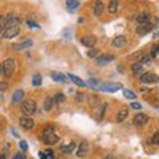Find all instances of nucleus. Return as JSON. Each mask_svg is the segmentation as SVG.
<instances>
[{"mask_svg":"<svg viewBox=\"0 0 159 159\" xmlns=\"http://www.w3.org/2000/svg\"><path fill=\"white\" fill-rule=\"evenodd\" d=\"M131 70H132V73H141L143 70V65H141L139 63H135V64H132L131 65Z\"/></svg>","mask_w":159,"mask_h":159,"instance_id":"25","label":"nucleus"},{"mask_svg":"<svg viewBox=\"0 0 159 159\" xmlns=\"http://www.w3.org/2000/svg\"><path fill=\"white\" fill-rule=\"evenodd\" d=\"M36 109H37V105H36V101L35 100H24L23 105H21V112L25 114V117L32 116V114L36 112Z\"/></svg>","mask_w":159,"mask_h":159,"instance_id":"3","label":"nucleus"},{"mask_svg":"<svg viewBox=\"0 0 159 159\" xmlns=\"http://www.w3.org/2000/svg\"><path fill=\"white\" fill-rule=\"evenodd\" d=\"M90 106H97V105H100V97H97V96H90Z\"/></svg>","mask_w":159,"mask_h":159,"instance_id":"28","label":"nucleus"},{"mask_svg":"<svg viewBox=\"0 0 159 159\" xmlns=\"http://www.w3.org/2000/svg\"><path fill=\"white\" fill-rule=\"evenodd\" d=\"M0 159H7L6 155H0Z\"/></svg>","mask_w":159,"mask_h":159,"instance_id":"42","label":"nucleus"},{"mask_svg":"<svg viewBox=\"0 0 159 159\" xmlns=\"http://www.w3.org/2000/svg\"><path fill=\"white\" fill-rule=\"evenodd\" d=\"M108 10L110 13H116L118 10V2H110L108 6Z\"/></svg>","mask_w":159,"mask_h":159,"instance_id":"24","label":"nucleus"},{"mask_svg":"<svg viewBox=\"0 0 159 159\" xmlns=\"http://www.w3.org/2000/svg\"><path fill=\"white\" fill-rule=\"evenodd\" d=\"M7 88H8V85H7V84L6 82H0V90H6L7 89Z\"/></svg>","mask_w":159,"mask_h":159,"instance_id":"37","label":"nucleus"},{"mask_svg":"<svg viewBox=\"0 0 159 159\" xmlns=\"http://www.w3.org/2000/svg\"><path fill=\"white\" fill-rule=\"evenodd\" d=\"M2 72L4 73V76L7 78H11L13 76V73H15V60L12 57L6 59V61L2 65Z\"/></svg>","mask_w":159,"mask_h":159,"instance_id":"2","label":"nucleus"},{"mask_svg":"<svg viewBox=\"0 0 159 159\" xmlns=\"http://www.w3.org/2000/svg\"><path fill=\"white\" fill-rule=\"evenodd\" d=\"M122 93H123V96H125L126 98H129V100H135V98H137L135 93H132V92L129 90V89H122Z\"/></svg>","mask_w":159,"mask_h":159,"instance_id":"22","label":"nucleus"},{"mask_svg":"<svg viewBox=\"0 0 159 159\" xmlns=\"http://www.w3.org/2000/svg\"><path fill=\"white\" fill-rule=\"evenodd\" d=\"M19 146H20V150H21V151H26V150H28V145H26L25 141H20Z\"/></svg>","mask_w":159,"mask_h":159,"instance_id":"33","label":"nucleus"},{"mask_svg":"<svg viewBox=\"0 0 159 159\" xmlns=\"http://www.w3.org/2000/svg\"><path fill=\"white\" fill-rule=\"evenodd\" d=\"M39 157H40V159H47V155H45V154H44L43 151L39 153Z\"/></svg>","mask_w":159,"mask_h":159,"instance_id":"39","label":"nucleus"},{"mask_svg":"<svg viewBox=\"0 0 159 159\" xmlns=\"http://www.w3.org/2000/svg\"><path fill=\"white\" fill-rule=\"evenodd\" d=\"M24 98V90L23 89H17L13 92V94H12V102L13 104H19L20 101H23Z\"/></svg>","mask_w":159,"mask_h":159,"instance_id":"12","label":"nucleus"},{"mask_svg":"<svg viewBox=\"0 0 159 159\" xmlns=\"http://www.w3.org/2000/svg\"><path fill=\"white\" fill-rule=\"evenodd\" d=\"M98 55H100L98 49H90L89 52H88V56H89V57H97Z\"/></svg>","mask_w":159,"mask_h":159,"instance_id":"32","label":"nucleus"},{"mask_svg":"<svg viewBox=\"0 0 159 159\" xmlns=\"http://www.w3.org/2000/svg\"><path fill=\"white\" fill-rule=\"evenodd\" d=\"M81 43L85 47H88V48H93V47L96 45V39L94 37H90V36H86V37H82L81 39Z\"/></svg>","mask_w":159,"mask_h":159,"instance_id":"15","label":"nucleus"},{"mask_svg":"<svg viewBox=\"0 0 159 159\" xmlns=\"http://www.w3.org/2000/svg\"><path fill=\"white\" fill-rule=\"evenodd\" d=\"M150 19H151V16H150L149 13H141V15L137 16V21H138V24L150 23Z\"/></svg>","mask_w":159,"mask_h":159,"instance_id":"16","label":"nucleus"},{"mask_svg":"<svg viewBox=\"0 0 159 159\" xmlns=\"http://www.w3.org/2000/svg\"><path fill=\"white\" fill-rule=\"evenodd\" d=\"M44 154H45L47 157H49V158H52V157H53V151H52V150H47V151L44 153Z\"/></svg>","mask_w":159,"mask_h":159,"instance_id":"38","label":"nucleus"},{"mask_svg":"<svg viewBox=\"0 0 159 159\" xmlns=\"http://www.w3.org/2000/svg\"><path fill=\"white\" fill-rule=\"evenodd\" d=\"M105 110H106V104H101L100 109L97 110V118H98V119H101V118H102L104 113H105Z\"/></svg>","mask_w":159,"mask_h":159,"instance_id":"27","label":"nucleus"},{"mask_svg":"<svg viewBox=\"0 0 159 159\" xmlns=\"http://www.w3.org/2000/svg\"><path fill=\"white\" fill-rule=\"evenodd\" d=\"M114 59H116V57L113 55H102V56L97 57V63L101 65H105V64H109V63H112V61H114Z\"/></svg>","mask_w":159,"mask_h":159,"instance_id":"11","label":"nucleus"},{"mask_svg":"<svg viewBox=\"0 0 159 159\" xmlns=\"http://www.w3.org/2000/svg\"><path fill=\"white\" fill-rule=\"evenodd\" d=\"M98 89L104 90V92H108V93H114L117 90H121L122 89V85L121 84H100L98 85Z\"/></svg>","mask_w":159,"mask_h":159,"instance_id":"5","label":"nucleus"},{"mask_svg":"<svg viewBox=\"0 0 159 159\" xmlns=\"http://www.w3.org/2000/svg\"><path fill=\"white\" fill-rule=\"evenodd\" d=\"M19 32H20V24H19V21H16V23H12L6 31H4L3 37H4V39L16 37L17 35H19Z\"/></svg>","mask_w":159,"mask_h":159,"instance_id":"4","label":"nucleus"},{"mask_svg":"<svg viewBox=\"0 0 159 159\" xmlns=\"http://www.w3.org/2000/svg\"><path fill=\"white\" fill-rule=\"evenodd\" d=\"M127 44V40L125 36H117V37H114V40L112 41V45L114 48H122V47H125Z\"/></svg>","mask_w":159,"mask_h":159,"instance_id":"10","label":"nucleus"},{"mask_svg":"<svg viewBox=\"0 0 159 159\" xmlns=\"http://www.w3.org/2000/svg\"><path fill=\"white\" fill-rule=\"evenodd\" d=\"M104 3L102 2H96L94 3V15L96 16H101L104 12Z\"/></svg>","mask_w":159,"mask_h":159,"instance_id":"20","label":"nucleus"},{"mask_svg":"<svg viewBox=\"0 0 159 159\" xmlns=\"http://www.w3.org/2000/svg\"><path fill=\"white\" fill-rule=\"evenodd\" d=\"M20 125H21V127L29 130V129H32V127L35 126V122H33V119L29 118V117H21L20 118Z\"/></svg>","mask_w":159,"mask_h":159,"instance_id":"9","label":"nucleus"},{"mask_svg":"<svg viewBox=\"0 0 159 159\" xmlns=\"http://www.w3.org/2000/svg\"><path fill=\"white\" fill-rule=\"evenodd\" d=\"M13 159H25V158H24V155H21V154H19V155L13 157Z\"/></svg>","mask_w":159,"mask_h":159,"instance_id":"40","label":"nucleus"},{"mask_svg":"<svg viewBox=\"0 0 159 159\" xmlns=\"http://www.w3.org/2000/svg\"><path fill=\"white\" fill-rule=\"evenodd\" d=\"M151 143L153 145H158L159 143V131L154 132V135L151 137Z\"/></svg>","mask_w":159,"mask_h":159,"instance_id":"31","label":"nucleus"},{"mask_svg":"<svg viewBox=\"0 0 159 159\" xmlns=\"http://www.w3.org/2000/svg\"><path fill=\"white\" fill-rule=\"evenodd\" d=\"M68 77L72 80V81L76 84L77 86H81V88H84V86H86V82L85 81H82L81 78H80L78 76H74V74H68Z\"/></svg>","mask_w":159,"mask_h":159,"instance_id":"17","label":"nucleus"},{"mask_svg":"<svg viewBox=\"0 0 159 159\" xmlns=\"http://www.w3.org/2000/svg\"><path fill=\"white\" fill-rule=\"evenodd\" d=\"M53 101H55L56 104H63V102H65V96L64 94H57Z\"/></svg>","mask_w":159,"mask_h":159,"instance_id":"29","label":"nucleus"},{"mask_svg":"<svg viewBox=\"0 0 159 159\" xmlns=\"http://www.w3.org/2000/svg\"><path fill=\"white\" fill-rule=\"evenodd\" d=\"M26 24H28L29 26H32V28H40L39 24L35 23V21H32V20H28V21H26Z\"/></svg>","mask_w":159,"mask_h":159,"instance_id":"36","label":"nucleus"},{"mask_svg":"<svg viewBox=\"0 0 159 159\" xmlns=\"http://www.w3.org/2000/svg\"><path fill=\"white\" fill-rule=\"evenodd\" d=\"M127 116H129V112H127L126 109H122L118 112V116H117V122H123L125 119L127 118Z\"/></svg>","mask_w":159,"mask_h":159,"instance_id":"21","label":"nucleus"},{"mask_svg":"<svg viewBox=\"0 0 159 159\" xmlns=\"http://www.w3.org/2000/svg\"><path fill=\"white\" fill-rule=\"evenodd\" d=\"M153 29H154V25L150 24V23L138 24V26H137V33L138 35H147V33L151 32Z\"/></svg>","mask_w":159,"mask_h":159,"instance_id":"7","label":"nucleus"},{"mask_svg":"<svg viewBox=\"0 0 159 159\" xmlns=\"http://www.w3.org/2000/svg\"><path fill=\"white\" fill-rule=\"evenodd\" d=\"M141 82L142 84H155V82H158V76L154 73H145L141 76Z\"/></svg>","mask_w":159,"mask_h":159,"instance_id":"6","label":"nucleus"},{"mask_svg":"<svg viewBox=\"0 0 159 159\" xmlns=\"http://www.w3.org/2000/svg\"><path fill=\"white\" fill-rule=\"evenodd\" d=\"M51 77L55 80L56 82H66V76L63 73H57V72H53L51 74Z\"/></svg>","mask_w":159,"mask_h":159,"instance_id":"18","label":"nucleus"},{"mask_svg":"<svg viewBox=\"0 0 159 159\" xmlns=\"http://www.w3.org/2000/svg\"><path fill=\"white\" fill-rule=\"evenodd\" d=\"M0 72H2V65H0Z\"/></svg>","mask_w":159,"mask_h":159,"instance_id":"43","label":"nucleus"},{"mask_svg":"<svg viewBox=\"0 0 159 159\" xmlns=\"http://www.w3.org/2000/svg\"><path fill=\"white\" fill-rule=\"evenodd\" d=\"M88 150H89V146H88V142H81L80 143V147L77 150V157L84 158L88 154Z\"/></svg>","mask_w":159,"mask_h":159,"instance_id":"14","label":"nucleus"},{"mask_svg":"<svg viewBox=\"0 0 159 159\" xmlns=\"http://www.w3.org/2000/svg\"><path fill=\"white\" fill-rule=\"evenodd\" d=\"M52 105H53V98H51V97H48L47 101H45V110H49L52 109Z\"/></svg>","mask_w":159,"mask_h":159,"instance_id":"30","label":"nucleus"},{"mask_svg":"<svg viewBox=\"0 0 159 159\" xmlns=\"http://www.w3.org/2000/svg\"><path fill=\"white\" fill-rule=\"evenodd\" d=\"M132 122H134L135 126H145L146 123L149 122V117L146 116V114H143V113H139V114H137V116L134 117Z\"/></svg>","mask_w":159,"mask_h":159,"instance_id":"8","label":"nucleus"},{"mask_svg":"<svg viewBox=\"0 0 159 159\" xmlns=\"http://www.w3.org/2000/svg\"><path fill=\"white\" fill-rule=\"evenodd\" d=\"M105 159H117V158H114L113 155H108V157H106Z\"/></svg>","mask_w":159,"mask_h":159,"instance_id":"41","label":"nucleus"},{"mask_svg":"<svg viewBox=\"0 0 159 159\" xmlns=\"http://www.w3.org/2000/svg\"><path fill=\"white\" fill-rule=\"evenodd\" d=\"M33 45V41L32 40H25L23 43H19V44H13V48L17 51H23V49H26V48H31Z\"/></svg>","mask_w":159,"mask_h":159,"instance_id":"13","label":"nucleus"},{"mask_svg":"<svg viewBox=\"0 0 159 159\" xmlns=\"http://www.w3.org/2000/svg\"><path fill=\"white\" fill-rule=\"evenodd\" d=\"M41 139L45 145H55V143L59 142V135L56 134V131L52 126H47L45 129L43 130Z\"/></svg>","mask_w":159,"mask_h":159,"instance_id":"1","label":"nucleus"},{"mask_svg":"<svg viewBox=\"0 0 159 159\" xmlns=\"http://www.w3.org/2000/svg\"><path fill=\"white\" fill-rule=\"evenodd\" d=\"M76 147H77V143L76 142H70L69 145H66V146H61L60 150L63 153H73Z\"/></svg>","mask_w":159,"mask_h":159,"instance_id":"19","label":"nucleus"},{"mask_svg":"<svg viewBox=\"0 0 159 159\" xmlns=\"http://www.w3.org/2000/svg\"><path fill=\"white\" fill-rule=\"evenodd\" d=\"M131 108L135 109V110H141L142 109V105L138 104V102H131Z\"/></svg>","mask_w":159,"mask_h":159,"instance_id":"35","label":"nucleus"},{"mask_svg":"<svg viewBox=\"0 0 159 159\" xmlns=\"http://www.w3.org/2000/svg\"><path fill=\"white\" fill-rule=\"evenodd\" d=\"M78 4H80V2H77V0L76 2H73V0H68V2H66V6H68L69 11H74L78 7Z\"/></svg>","mask_w":159,"mask_h":159,"instance_id":"23","label":"nucleus"},{"mask_svg":"<svg viewBox=\"0 0 159 159\" xmlns=\"http://www.w3.org/2000/svg\"><path fill=\"white\" fill-rule=\"evenodd\" d=\"M150 59H151V57H150V56H143L142 59L139 60V64H141V65H143V64H146V63H149Z\"/></svg>","mask_w":159,"mask_h":159,"instance_id":"34","label":"nucleus"},{"mask_svg":"<svg viewBox=\"0 0 159 159\" xmlns=\"http://www.w3.org/2000/svg\"><path fill=\"white\" fill-rule=\"evenodd\" d=\"M32 84L35 86H40L43 84V77L40 76V74H35L33 78H32Z\"/></svg>","mask_w":159,"mask_h":159,"instance_id":"26","label":"nucleus"}]
</instances>
